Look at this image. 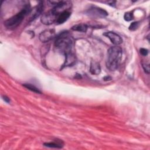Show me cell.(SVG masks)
<instances>
[{
    "label": "cell",
    "mask_w": 150,
    "mask_h": 150,
    "mask_svg": "<svg viewBox=\"0 0 150 150\" xmlns=\"http://www.w3.org/2000/svg\"><path fill=\"white\" fill-rule=\"evenodd\" d=\"M122 55V49L117 45L110 47L107 51L106 66L110 71L117 70L120 64Z\"/></svg>",
    "instance_id": "obj_1"
},
{
    "label": "cell",
    "mask_w": 150,
    "mask_h": 150,
    "mask_svg": "<svg viewBox=\"0 0 150 150\" xmlns=\"http://www.w3.org/2000/svg\"><path fill=\"white\" fill-rule=\"evenodd\" d=\"M54 47L57 50L65 56L71 52L73 40L67 32H63L56 38Z\"/></svg>",
    "instance_id": "obj_2"
},
{
    "label": "cell",
    "mask_w": 150,
    "mask_h": 150,
    "mask_svg": "<svg viewBox=\"0 0 150 150\" xmlns=\"http://www.w3.org/2000/svg\"><path fill=\"white\" fill-rule=\"evenodd\" d=\"M29 6H25L19 12L8 18L4 22L5 26L8 29H13L17 28L22 22L25 16L30 12Z\"/></svg>",
    "instance_id": "obj_3"
},
{
    "label": "cell",
    "mask_w": 150,
    "mask_h": 150,
    "mask_svg": "<svg viewBox=\"0 0 150 150\" xmlns=\"http://www.w3.org/2000/svg\"><path fill=\"white\" fill-rule=\"evenodd\" d=\"M58 16L59 14L53 9H52L42 14L40 21L44 25H51L54 22H56Z\"/></svg>",
    "instance_id": "obj_4"
},
{
    "label": "cell",
    "mask_w": 150,
    "mask_h": 150,
    "mask_svg": "<svg viewBox=\"0 0 150 150\" xmlns=\"http://www.w3.org/2000/svg\"><path fill=\"white\" fill-rule=\"evenodd\" d=\"M86 13L87 15L93 18H104L108 15V13L106 11L96 6L90 7L86 11Z\"/></svg>",
    "instance_id": "obj_5"
},
{
    "label": "cell",
    "mask_w": 150,
    "mask_h": 150,
    "mask_svg": "<svg viewBox=\"0 0 150 150\" xmlns=\"http://www.w3.org/2000/svg\"><path fill=\"white\" fill-rule=\"evenodd\" d=\"M56 35L54 29H46L42 32L39 35V40L43 43L48 42L53 39Z\"/></svg>",
    "instance_id": "obj_6"
},
{
    "label": "cell",
    "mask_w": 150,
    "mask_h": 150,
    "mask_svg": "<svg viewBox=\"0 0 150 150\" xmlns=\"http://www.w3.org/2000/svg\"><path fill=\"white\" fill-rule=\"evenodd\" d=\"M103 35L107 37L115 45L118 46L122 43V39L121 36L113 32H105L103 33Z\"/></svg>",
    "instance_id": "obj_7"
},
{
    "label": "cell",
    "mask_w": 150,
    "mask_h": 150,
    "mask_svg": "<svg viewBox=\"0 0 150 150\" xmlns=\"http://www.w3.org/2000/svg\"><path fill=\"white\" fill-rule=\"evenodd\" d=\"M43 9V2H40L38 5H36L32 10L30 11L29 13V14H30V21H32L35 19L36 18L39 17V16L42 13Z\"/></svg>",
    "instance_id": "obj_8"
},
{
    "label": "cell",
    "mask_w": 150,
    "mask_h": 150,
    "mask_svg": "<svg viewBox=\"0 0 150 150\" xmlns=\"http://www.w3.org/2000/svg\"><path fill=\"white\" fill-rule=\"evenodd\" d=\"M70 15H71V12L69 10H66V11H64L61 12L59 15V16L57 18L56 23H57V24L63 23L69 19V18L70 16Z\"/></svg>",
    "instance_id": "obj_9"
},
{
    "label": "cell",
    "mask_w": 150,
    "mask_h": 150,
    "mask_svg": "<svg viewBox=\"0 0 150 150\" xmlns=\"http://www.w3.org/2000/svg\"><path fill=\"white\" fill-rule=\"evenodd\" d=\"M90 71L92 74L97 75L100 73L101 67L100 64L94 60L91 61L90 66Z\"/></svg>",
    "instance_id": "obj_10"
},
{
    "label": "cell",
    "mask_w": 150,
    "mask_h": 150,
    "mask_svg": "<svg viewBox=\"0 0 150 150\" xmlns=\"http://www.w3.org/2000/svg\"><path fill=\"white\" fill-rule=\"evenodd\" d=\"M76 56L73 53L71 52L65 56V61L64 66H73L76 62Z\"/></svg>",
    "instance_id": "obj_11"
},
{
    "label": "cell",
    "mask_w": 150,
    "mask_h": 150,
    "mask_svg": "<svg viewBox=\"0 0 150 150\" xmlns=\"http://www.w3.org/2000/svg\"><path fill=\"white\" fill-rule=\"evenodd\" d=\"M71 29L73 30L78 31L80 32H86L87 29V26L84 23H79L74 25L71 28Z\"/></svg>",
    "instance_id": "obj_12"
},
{
    "label": "cell",
    "mask_w": 150,
    "mask_h": 150,
    "mask_svg": "<svg viewBox=\"0 0 150 150\" xmlns=\"http://www.w3.org/2000/svg\"><path fill=\"white\" fill-rule=\"evenodd\" d=\"M23 86L26 87V88H28V90L34 92V93H38V94H40L41 93V91L36 87H35V86L31 84H23Z\"/></svg>",
    "instance_id": "obj_13"
},
{
    "label": "cell",
    "mask_w": 150,
    "mask_h": 150,
    "mask_svg": "<svg viewBox=\"0 0 150 150\" xmlns=\"http://www.w3.org/2000/svg\"><path fill=\"white\" fill-rule=\"evenodd\" d=\"M44 146L49 147V148H61L62 146L60 145V144H56L54 142H46L45 143Z\"/></svg>",
    "instance_id": "obj_14"
},
{
    "label": "cell",
    "mask_w": 150,
    "mask_h": 150,
    "mask_svg": "<svg viewBox=\"0 0 150 150\" xmlns=\"http://www.w3.org/2000/svg\"><path fill=\"white\" fill-rule=\"evenodd\" d=\"M124 18L126 21H130L134 19L133 13L132 12H125L124 15Z\"/></svg>",
    "instance_id": "obj_15"
},
{
    "label": "cell",
    "mask_w": 150,
    "mask_h": 150,
    "mask_svg": "<svg viewBox=\"0 0 150 150\" xmlns=\"http://www.w3.org/2000/svg\"><path fill=\"white\" fill-rule=\"evenodd\" d=\"M139 26V22H134L132 23H131L129 26V29L130 30H132V31H134V30H137L138 27Z\"/></svg>",
    "instance_id": "obj_16"
},
{
    "label": "cell",
    "mask_w": 150,
    "mask_h": 150,
    "mask_svg": "<svg viewBox=\"0 0 150 150\" xmlns=\"http://www.w3.org/2000/svg\"><path fill=\"white\" fill-rule=\"evenodd\" d=\"M142 67L145 73L148 74L149 73V64H142Z\"/></svg>",
    "instance_id": "obj_17"
},
{
    "label": "cell",
    "mask_w": 150,
    "mask_h": 150,
    "mask_svg": "<svg viewBox=\"0 0 150 150\" xmlns=\"http://www.w3.org/2000/svg\"><path fill=\"white\" fill-rule=\"evenodd\" d=\"M139 52L142 56H146L148 53V50L145 48H141L139 50Z\"/></svg>",
    "instance_id": "obj_18"
},
{
    "label": "cell",
    "mask_w": 150,
    "mask_h": 150,
    "mask_svg": "<svg viewBox=\"0 0 150 150\" xmlns=\"http://www.w3.org/2000/svg\"><path fill=\"white\" fill-rule=\"evenodd\" d=\"M2 98H3V100H4L5 102H6V103H9V102H10V99H9L8 97H6V96H2Z\"/></svg>",
    "instance_id": "obj_19"
},
{
    "label": "cell",
    "mask_w": 150,
    "mask_h": 150,
    "mask_svg": "<svg viewBox=\"0 0 150 150\" xmlns=\"http://www.w3.org/2000/svg\"><path fill=\"white\" fill-rule=\"evenodd\" d=\"M103 79H104V81H110V80H111V77L110 76H105Z\"/></svg>",
    "instance_id": "obj_20"
}]
</instances>
